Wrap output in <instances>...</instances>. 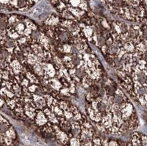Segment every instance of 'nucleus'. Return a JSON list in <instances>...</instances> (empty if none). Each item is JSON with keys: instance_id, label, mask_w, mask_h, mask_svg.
<instances>
[{"instance_id": "2", "label": "nucleus", "mask_w": 147, "mask_h": 146, "mask_svg": "<svg viewBox=\"0 0 147 146\" xmlns=\"http://www.w3.org/2000/svg\"><path fill=\"white\" fill-rule=\"evenodd\" d=\"M38 0H0V5L13 11H24L33 6Z\"/></svg>"}, {"instance_id": "4", "label": "nucleus", "mask_w": 147, "mask_h": 146, "mask_svg": "<svg viewBox=\"0 0 147 146\" xmlns=\"http://www.w3.org/2000/svg\"><path fill=\"white\" fill-rule=\"evenodd\" d=\"M0 146H1V145H0Z\"/></svg>"}, {"instance_id": "3", "label": "nucleus", "mask_w": 147, "mask_h": 146, "mask_svg": "<svg viewBox=\"0 0 147 146\" xmlns=\"http://www.w3.org/2000/svg\"><path fill=\"white\" fill-rule=\"evenodd\" d=\"M119 146L118 143L116 141H111L110 142H109V146Z\"/></svg>"}, {"instance_id": "1", "label": "nucleus", "mask_w": 147, "mask_h": 146, "mask_svg": "<svg viewBox=\"0 0 147 146\" xmlns=\"http://www.w3.org/2000/svg\"><path fill=\"white\" fill-rule=\"evenodd\" d=\"M18 141V135L13 126L8 120L0 114V145L15 146Z\"/></svg>"}]
</instances>
